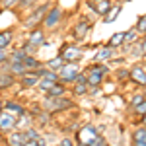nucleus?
<instances>
[{
	"label": "nucleus",
	"instance_id": "obj_10",
	"mask_svg": "<svg viewBox=\"0 0 146 146\" xmlns=\"http://www.w3.org/2000/svg\"><path fill=\"white\" fill-rule=\"evenodd\" d=\"M86 4L92 8L94 14H98V16H107V12L113 8V0H98V2H94V0H86Z\"/></svg>",
	"mask_w": 146,
	"mask_h": 146
},
{
	"label": "nucleus",
	"instance_id": "obj_32",
	"mask_svg": "<svg viewBox=\"0 0 146 146\" xmlns=\"http://www.w3.org/2000/svg\"><path fill=\"white\" fill-rule=\"evenodd\" d=\"M88 70H98V72H101L103 76H107V74L111 72V68L107 66V64H103V62H94V64L88 66Z\"/></svg>",
	"mask_w": 146,
	"mask_h": 146
},
{
	"label": "nucleus",
	"instance_id": "obj_27",
	"mask_svg": "<svg viewBox=\"0 0 146 146\" xmlns=\"http://www.w3.org/2000/svg\"><path fill=\"white\" fill-rule=\"evenodd\" d=\"M123 37H125V31H117V33H113L111 39L107 41V47H113V49L121 47V45H123Z\"/></svg>",
	"mask_w": 146,
	"mask_h": 146
},
{
	"label": "nucleus",
	"instance_id": "obj_20",
	"mask_svg": "<svg viewBox=\"0 0 146 146\" xmlns=\"http://www.w3.org/2000/svg\"><path fill=\"white\" fill-rule=\"evenodd\" d=\"M12 84H18V78L14 74H10V72H0V90L10 88Z\"/></svg>",
	"mask_w": 146,
	"mask_h": 146
},
{
	"label": "nucleus",
	"instance_id": "obj_51",
	"mask_svg": "<svg viewBox=\"0 0 146 146\" xmlns=\"http://www.w3.org/2000/svg\"><path fill=\"white\" fill-rule=\"evenodd\" d=\"M2 12H4V8H0V14H2Z\"/></svg>",
	"mask_w": 146,
	"mask_h": 146
},
{
	"label": "nucleus",
	"instance_id": "obj_6",
	"mask_svg": "<svg viewBox=\"0 0 146 146\" xmlns=\"http://www.w3.org/2000/svg\"><path fill=\"white\" fill-rule=\"evenodd\" d=\"M60 20H62V8L53 4L51 10L47 12L45 20H43V29H55V27H58Z\"/></svg>",
	"mask_w": 146,
	"mask_h": 146
},
{
	"label": "nucleus",
	"instance_id": "obj_23",
	"mask_svg": "<svg viewBox=\"0 0 146 146\" xmlns=\"http://www.w3.org/2000/svg\"><path fill=\"white\" fill-rule=\"evenodd\" d=\"M45 96H47V98H62V96H66V86L58 82V84H55L51 90L47 92Z\"/></svg>",
	"mask_w": 146,
	"mask_h": 146
},
{
	"label": "nucleus",
	"instance_id": "obj_3",
	"mask_svg": "<svg viewBox=\"0 0 146 146\" xmlns=\"http://www.w3.org/2000/svg\"><path fill=\"white\" fill-rule=\"evenodd\" d=\"M80 72H82V70H80L78 62H66L64 66L58 70V82L64 84V86H66V84H74Z\"/></svg>",
	"mask_w": 146,
	"mask_h": 146
},
{
	"label": "nucleus",
	"instance_id": "obj_8",
	"mask_svg": "<svg viewBox=\"0 0 146 146\" xmlns=\"http://www.w3.org/2000/svg\"><path fill=\"white\" fill-rule=\"evenodd\" d=\"M16 119H18V115H14L10 111H4L0 113V133H10V131H16Z\"/></svg>",
	"mask_w": 146,
	"mask_h": 146
},
{
	"label": "nucleus",
	"instance_id": "obj_22",
	"mask_svg": "<svg viewBox=\"0 0 146 146\" xmlns=\"http://www.w3.org/2000/svg\"><path fill=\"white\" fill-rule=\"evenodd\" d=\"M23 64H25V68H27V72H35L37 68L43 66L41 60H39L35 55H27V56H25V60H23Z\"/></svg>",
	"mask_w": 146,
	"mask_h": 146
},
{
	"label": "nucleus",
	"instance_id": "obj_54",
	"mask_svg": "<svg viewBox=\"0 0 146 146\" xmlns=\"http://www.w3.org/2000/svg\"><path fill=\"white\" fill-rule=\"evenodd\" d=\"M94 2H98V0H94Z\"/></svg>",
	"mask_w": 146,
	"mask_h": 146
},
{
	"label": "nucleus",
	"instance_id": "obj_16",
	"mask_svg": "<svg viewBox=\"0 0 146 146\" xmlns=\"http://www.w3.org/2000/svg\"><path fill=\"white\" fill-rule=\"evenodd\" d=\"M4 109L14 113V115H25V113H27V109L23 107L22 103H18L16 100H6L4 101Z\"/></svg>",
	"mask_w": 146,
	"mask_h": 146
},
{
	"label": "nucleus",
	"instance_id": "obj_7",
	"mask_svg": "<svg viewBox=\"0 0 146 146\" xmlns=\"http://www.w3.org/2000/svg\"><path fill=\"white\" fill-rule=\"evenodd\" d=\"M98 131H96V127L94 125H86V127H82L78 131V140L82 146H90L96 138H98Z\"/></svg>",
	"mask_w": 146,
	"mask_h": 146
},
{
	"label": "nucleus",
	"instance_id": "obj_18",
	"mask_svg": "<svg viewBox=\"0 0 146 146\" xmlns=\"http://www.w3.org/2000/svg\"><path fill=\"white\" fill-rule=\"evenodd\" d=\"M35 119H33V115H29V113H25V115H18V119H16V129L20 131H25V129H29V127H33V123Z\"/></svg>",
	"mask_w": 146,
	"mask_h": 146
},
{
	"label": "nucleus",
	"instance_id": "obj_2",
	"mask_svg": "<svg viewBox=\"0 0 146 146\" xmlns=\"http://www.w3.org/2000/svg\"><path fill=\"white\" fill-rule=\"evenodd\" d=\"M41 107L53 115V113L66 111V109L76 107V103H74L72 100H68L66 96H62V98H47V96H45V100H43V103H41Z\"/></svg>",
	"mask_w": 146,
	"mask_h": 146
},
{
	"label": "nucleus",
	"instance_id": "obj_28",
	"mask_svg": "<svg viewBox=\"0 0 146 146\" xmlns=\"http://www.w3.org/2000/svg\"><path fill=\"white\" fill-rule=\"evenodd\" d=\"M138 41V31H136L135 27L133 29H129V31H125V37H123V43L125 45H133Z\"/></svg>",
	"mask_w": 146,
	"mask_h": 146
},
{
	"label": "nucleus",
	"instance_id": "obj_52",
	"mask_svg": "<svg viewBox=\"0 0 146 146\" xmlns=\"http://www.w3.org/2000/svg\"><path fill=\"white\" fill-rule=\"evenodd\" d=\"M51 146H60V144H51Z\"/></svg>",
	"mask_w": 146,
	"mask_h": 146
},
{
	"label": "nucleus",
	"instance_id": "obj_14",
	"mask_svg": "<svg viewBox=\"0 0 146 146\" xmlns=\"http://www.w3.org/2000/svg\"><path fill=\"white\" fill-rule=\"evenodd\" d=\"M115 55H117V53H115V49H113V47H101L100 51H98V53H96V55H94V62H103V60H111V58H115Z\"/></svg>",
	"mask_w": 146,
	"mask_h": 146
},
{
	"label": "nucleus",
	"instance_id": "obj_47",
	"mask_svg": "<svg viewBox=\"0 0 146 146\" xmlns=\"http://www.w3.org/2000/svg\"><path fill=\"white\" fill-rule=\"evenodd\" d=\"M140 45H142V51H144V56H146V35L140 37Z\"/></svg>",
	"mask_w": 146,
	"mask_h": 146
},
{
	"label": "nucleus",
	"instance_id": "obj_50",
	"mask_svg": "<svg viewBox=\"0 0 146 146\" xmlns=\"http://www.w3.org/2000/svg\"><path fill=\"white\" fill-rule=\"evenodd\" d=\"M2 111H4V101L0 100V113H2Z\"/></svg>",
	"mask_w": 146,
	"mask_h": 146
},
{
	"label": "nucleus",
	"instance_id": "obj_45",
	"mask_svg": "<svg viewBox=\"0 0 146 146\" xmlns=\"http://www.w3.org/2000/svg\"><path fill=\"white\" fill-rule=\"evenodd\" d=\"M60 146H74V140L72 138H68V136H64V138H60V142H58Z\"/></svg>",
	"mask_w": 146,
	"mask_h": 146
},
{
	"label": "nucleus",
	"instance_id": "obj_36",
	"mask_svg": "<svg viewBox=\"0 0 146 146\" xmlns=\"http://www.w3.org/2000/svg\"><path fill=\"white\" fill-rule=\"evenodd\" d=\"M55 84H58V82H49V80H39V84H37V90H41L43 94H47V92L51 90Z\"/></svg>",
	"mask_w": 146,
	"mask_h": 146
},
{
	"label": "nucleus",
	"instance_id": "obj_48",
	"mask_svg": "<svg viewBox=\"0 0 146 146\" xmlns=\"http://www.w3.org/2000/svg\"><path fill=\"white\" fill-rule=\"evenodd\" d=\"M135 146H146V140H138V142H135Z\"/></svg>",
	"mask_w": 146,
	"mask_h": 146
},
{
	"label": "nucleus",
	"instance_id": "obj_43",
	"mask_svg": "<svg viewBox=\"0 0 146 146\" xmlns=\"http://www.w3.org/2000/svg\"><path fill=\"white\" fill-rule=\"evenodd\" d=\"M8 60H10V51L8 49H0V64L8 62Z\"/></svg>",
	"mask_w": 146,
	"mask_h": 146
},
{
	"label": "nucleus",
	"instance_id": "obj_5",
	"mask_svg": "<svg viewBox=\"0 0 146 146\" xmlns=\"http://www.w3.org/2000/svg\"><path fill=\"white\" fill-rule=\"evenodd\" d=\"M58 55L62 56L64 62H80L82 56H84V51H82V47L78 43H72V45H64Z\"/></svg>",
	"mask_w": 146,
	"mask_h": 146
},
{
	"label": "nucleus",
	"instance_id": "obj_39",
	"mask_svg": "<svg viewBox=\"0 0 146 146\" xmlns=\"http://www.w3.org/2000/svg\"><path fill=\"white\" fill-rule=\"evenodd\" d=\"M144 100H146V96H144V92H142V94H135V96H131V101H129V103H131V107L135 109L136 105L142 103Z\"/></svg>",
	"mask_w": 146,
	"mask_h": 146
},
{
	"label": "nucleus",
	"instance_id": "obj_34",
	"mask_svg": "<svg viewBox=\"0 0 146 146\" xmlns=\"http://www.w3.org/2000/svg\"><path fill=\"white\" fill-rule=\"evenodd\" d=\"M138 140H146V127H138L133 131V142H138Z\"/></svg>",
	"mask_w": 146,
	"mask_h": 146
},
{
	"label": "nucleus",
	"instance_id": "obj_17",
	"mask_svg": "<svg viewBox=\"0 0 146 146\" xmlns=\"http://www.w3.org/2000/svg\"><path fill=\"white\" fill-rule=\"evenodd\" d=\"M35 72L39 74V78H41V80H49V82H58V72H55V70H51V68H47V66L37 68Z\"/></svg>",
	"mask_w": 146,
	"mask_h": 146
},
{
	"label": "nucleus",
	"instance_id": "obj_38",
	"mask_svg": "<svg viewBox=\"0 0 146 146\" xmlns=\"http://www.w3.org/2000/svg\"><path fill=\"white\" fill-rule=\"evenodd\" d=\"M33 119L39 125H47L49 121H51V113H49V111H43V113H39V115H35Z\"/></svg>",
	"mask_w": 146,
	"mask_h": 146
},
{
	"label": "nucleus",
	"instance_id": "obj_41",
	"mask_svg": "<svg viewBox=\"0 0 146 146\" xmlns=\"http://www.w3.org/2000/svg\"><path fill=\"white\" fill-rule=\"evenodd\" d=\"M133 111H135L136 115H140V117H142V115H146V100L142 101V103H138V105H136Z\"/></svg>",
	"mask_w": 146,
	"mask_h": 146
},
{
	"label": "nucleus",
	"instance_id": "obj_12",
	"mask_svg": "<svg viewBox=\"0 0 146 146\" xmlns=\"http://www.w3.org/2000/svg\"><path fill=\"white\" fill-rule=\"evenodd\" d=\"M6 142H8V146H27L29 142H27V138H25V133L23 131H10L8 135H6Z\"/></svg>",
	"mask_w": 146,
	"mask_h": 146
},
{
	"label": "nucleus",
	"instance_id": "obj_30",
	"mask_svg": "<svg viewBox=\"0 0 146 146\" xmlns=\"http://www.w3.org/2000/svg\"><path fill=\"white\" fill-rule=\"evenodd\" d=\"M37 4H39V0H20L16 4V8L18 10H33Z\"/></svg>",
	"mask_w": 146,
	"mask_h": 146
},
{
	"label": "nucleus",
	"instance_id": "obj_25",
	"mask_svg": "<svg viewBox=\"0 0 146 146\" xmlns=\"http://www.w3.org/2000/svg\"><path fill=\"white\" fill-rule=\"evenodd\" d=\"M25 72H27V68H25V64H23V62H10V74H14L16 78L23 76Z\"/></svg>",
	"mask_w": 146,
	"mask_h": 146
},
{
	"label": "nucleus",
	"instance_id": "obj_33",
	"mask_svg": "<svg viewBox=\"0 0 146 146\" xmlns=\"http://www.w3.org/2000/svg\"><path fill=\"white\" fill-rule=\"evenodd\" d=\"M23 133H25V138H27V142H33V140H37V138L41 136L39 129H35V127H29V129H25Z\"/></svg>",
	"mask_w": 146,
	"mask_h": 146
},
{
	"label": "nucleus",
	"instance_id": "obj_15",
	"mask_svg": "<svg viewBox=\"0 0 146 146\" xmlns=\"http://www.w3.org/2000/svg\"><path fill=\"white\" fill-rule=\"evenodd\" d=\"M86 76H88V86L90 88H100L101 84H103V74L101 72H98V70H88L86 68Z\"/></svg>",
	"mask_w": 146,
	"mask_h": 146
},
{
	"label": "nucleus",
	"instance_id": "obj_42",
	"mask_svg": "<svg viewBox=\"0 0 146 146\" xmlns=\"http://www.w3.org/2000/svg\"><path fill=\"white\" fill-rule=\"evenodd\" d=\"M27 146H49V142H47L45 136H39L37 140H33V142H29Z\"/></svg>",
	"mask_w": 146,
	"mask_h": 146
},
{
	"label": "nucleus",
	"instance_id": "obj_9",
	"mask_svg": "<svg viewBox=\"0 0 146 146\" xmlns=\"http://www.w3.org/2000/svg\"><path fill=\"white\" fill-rule=\"evenodd\" d=\"M129 72H131V80L135 82L136 86L146 88V66L144 64H133L129 68Z\"/></svg>",
	"mask_w": 146,
	"mask_h": 146
},
{
	"label": "nucleus",
	"instance_id": "obj_31",
	"mask_svg": "<svg viewBox=\"0 0 146 146\" xmlns=\"http://www.w3.org/2000/svg\"><path fill=\"white\" fill-rule=\"evenodd\" d=\"M88 92H90V86L88 84H78V82L72 84V94L74 96H86Z\"/></svg>",
	"mask_w": 146,
	"mask_h": 146
},
{
	"label": "nucleus",
	"instance_id": "obj_24",
	"mask_svg": "<svg viewBox=\"0 0 146 146\" xmlns=\"http://www.w3.org/2000/svg\"><path fill=\"white\" fill-rule=\"evenodd\" d=\"M64 64H66V62L62 60V56H60V55L53 56L51 60H47V62H45V66H47V68H51V70H55V72H58V70L64 66Z\"/></svg>",
	"mask_w": 146,
	"mask_h": 146
},
{
	"label": "nucleus",
	"instance_id": "obj_11",
	"mask_svg": "<svg viewBox=\"0 0 146 146\" xmlns=\"http://www.w3.org/2000/svg\"><path fill=\"white\" fill-rule=\"evenodd\" d=\"M27 43H31L33 47H43L47 43V37H45V29H43V25L41 27H35V29H31L29 33H27V39H25Z\"/></svg>",
	"mask_w": 146,
	"mask_h": 146
},
{
	"label": "nucleus",
	"instance_id": "obj_21",
	"mask_svg": "<svg viewBox=\"0 0 146 146\" xmlns=\"http://www.w3.org/2000/svg\"><path fill=\"white\" fill-rule=\"evenodd\" d=\"M121 12H123V4H115L111 10L107 12V16H103V23H113L117 18H119Z\"/></svg>",
	"mask_w": 146,
	"mask_h": 146
},
{
	"label": "nucleus",
	"instance_id": "obj_4",
	"mask_svg": "<svg viewBox=\"0 0 146 146\" xmlns=\"http://www.w3.org/2000/svg\"><path fill=\"white\" fill-rule=\"evenodd\" d=\"M90 29H92L90 18H86V16H80L78 22L74 23V27H72V37H74V41H76V43H82V41L88 37Z\"/></svg>",
	"mask_w": 146,
	"mask_h": 146
},
{
	"label": "nucleus",
	"instance_id": "obj_40",
	"mask_svg": "<svg viewBox=\"0 0 146 146\" xmlns=\"http://www.w3.org/2000/svg\"><path fill=\"white\" fill-rule=\"evenodd\" d=\"M22 49H23V51H25V53H27V55H35V56H37V51H39L37 47H33V45H31V43H27V41H23Z\"/></svg>",
	"mask_w": 146,
	"mask_h": 146
},
{
	"label": "nucleus",
	"instance_id": "obj_37",
	"mask_svg": "<svg viewBox=\"0 0 146 146\" xmlns=\"http://www.w3.org/2000/svg\"><path fill=\"white\" fill-rule=\"evenodd\" d=\"M115 76H117V80H131V72H129V68H117L115 70Z\"/></svg>",
	"mask_w": 146,
	"mask_h": 146
},
{
	"label": "nucleus",
	"instance_id": "obj_35",
	"mask_svg": "<svg viewBox=\"0 0 146 146\" xmlns=\"http://www.w3.org/2000/svg\"><path fill=\"white\" fill-rule=\"evenodd\" d=\"M135 29L138 31V35H146V14H144V16H140V18H138V22H136Z\"/></svg>",
	"mask_w": 146,
	"mask_h": 146
},
{
	"label": "nucleus",
	"instance_id": "obj_13",
	"mask_svg": "<svg viewBox=\"0 0 146 146\" xmlns=\"http://www.w3.org/2000/svg\"><path fill=\"white\" fill-rule=\"evenodd\" d=\"M39 74L37 72H25L23 76L18 78V84L22 86V88H37V84H39Z\"/></svg>",
	"mask_w": 146,
	"mask_h": 146
},
{
	"label": "nucleus",
	"instance_id": "obj_26",
	"mask_svg": "<svg viewBox=\"0 0 146 146\" xmlns=\"http://www.w3.org/2000/svg\"><path fill=\"white\" fill-rule=\"evenodd\" d=\"M25 56H27V53L23 51L22 47H18V49L10 51V62H23Z\"/></svg>",
	"mask_w": 146,
	"mask_h": 146
},
{
	"label": "nucleus",
	"instance_id": "obj_46",
	"mask_svg": "<svg viewBox=\"0 0 146 146\" xmlns=\"http://www.w3.org/2000/svg\"><path fill=\"white\" fill-rule=\"evenodd\" d=\"M90 146H107V144H105V140H103V136H98V138H96V140H94V142H92Z\"/></svg>",
	"mask_w": 146,
	"mask_h": 146
},
{
	"label": "nucleus",
	"instance_id": "obj_44",
	"mask_svg": "<svg viewBox=\"0 0 146 146\" xmlns=\"http://www.w3.org/2000/svg\"><path fill=\"white\" fill-rule=\"evenodd\" d=\"M18 2H20V0H4V2H2V8H4V10H10V8H14Z\"/></svg>",
	"mask_w": 146,
	"mask_h": 146
},
{
	"label": "nucleus",
	"instance_id": "obj_1",
	"mask_svg": "<svg viewBox=\"0 0 146 146\" xmlns=\"http://www.w3.org/2000/svg\"><path fill=\"white\" fill-rule=\"evenodd\" d=\"M51 6H53L51 0L37 4L33 10H29V14L22 20V27L27 29V31H31V29H35V27H41V25H43V20H45V16H47V12L51 10Z\"/></svg>",
	"mask_w": 146,
	"mask_h": 146
},
{
	"label": "nucleus",
	"instance_id": "obj_53",
	"mask_svg": "<svg viewBox=\"0 0 146 146\" xmlns=\"http://www.w3.org/2000/svg\"><path fill=\"white\" fill-rule=\"evenodd\" d=\"M2 2H4V0H0V4H2Z\"/></svg>",
	"mask_w": 146,
	"mask_h": 146
},
{
	"label": "nucleus",
	"instance_id": "obj_49",
	"mask_svg": "<svg viewBox=\"0 0 146 146\" xmlns=\"http://www.w3.org/2000/svg\"><path fill=\"white\" fill-rule=\"evenodd\" d=\"M140 123H142V127H146V115H142V117H140Z\"/></svg>",
	"mask_w": 146,
	"mask_h": 146
},
{
	"label": "nucleus",
	"instance_id": "obj_19",
	"mask_svg": "<svg viewBox=\"0 0 146 146\" xmlns=\"http://www.w3.org/2000/svg\"><path fill=\"white\" fill-rule=\"evenodd\" d=\"M14 43V29H2L0 31V49H10Z\"/></svg>",
	"mask_w": 146,
	"mask_h": 146
},
{
	"label": "nucleus",
	"instance_id": "obj_29",
	"mask_svg": "<svg viewBox=\"0 0 146 146\" xmlns=\"http://www.w3.org/2000/svg\"><path fill=\"white\" fill-rule=\"evenodd\" d=\"M129 55L133 56V58H142V56H144V51H142V45H140V39L131 45V53H129Z\"/></svg>",
	"mask_w": 146,
	"mask_h": 146
}]
</instances>
